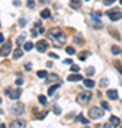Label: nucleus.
<instances>
[{
  "instance_id": "f257e3e1",
  "label": "nucleus",
  "mask_w": 122,
  "mask_h": 128,
  "mask_svg": "<svg viewBox=\"0 0 122 128\" xmlns=\"http://www.w3.org/2000/svg\"><path fill=\"white\" fill-rule=\"evenodd\" d=\"M88 115H90L91 119H99V118H102V115H104V110L98 108V107H92L88 111Z\"/></svg>"
},
{
  "instance_id": "f03ea898",
  "label": "nucleus",
  "mask_w": 122,
  "mask_h": 128,
  "mask_svg": "<svg viewBox=\"0 0 122 128\" xmlns=\"http://www.w3.org/2000/svg\"><path fill=\"white\" fill-rule=\"evenodd\" d=\"M91 100V93L90 91H85V93H80L78 95H77V102L78 104H81V105H84V104H87V102Z\"/></svg>"
},
{
  "instance_id": "7ed1b4c3",
  "label": "nucleus",
  "mask_w": 122,
  "mask_h": 128,
  "mask_svg": "<svg viewBox=\"0 0 122 128\" xmlns=\"http://www.w3.org/2000/svg\"><path fill=\"white\" fill-rule=\"evenodd\" d=\"M108 17L112 20V21H116V20H119V19H122V11L119 10V9H114V10H109L108 13Z\"/></svg>"
},
{
  "instance_id": "20e7f679",
  "label": "nucleus",
  "mask_w": 122,
  "mask_h": 128,
  "mask_svg": "<svg viewBox=\"0 0 122 128\" xmlns=\"http://www.w3.org/2000/svg\"><path fill=\"white\" fill-rule=\"evenodd\" d=\"M6 94H7L11 100H19L20 95H21V90H20V88H14V90L6 88Z\"/></svg>"
},
{
  "instance_id": "39448f33",
  "label": "nucleus",
  "mask_w": 122,
  "mask_h": 128,
  "mask_svg": "<svg viewBox=\"0 0 122 128\" xmlns=\"http://www.w3.org/2000/svg\"><path fill=\"white\" fill-rule=\"evenodd\" d=\"M10 53H11V43L7 41V43L3 44V47H0V56H1V57H6Z\"/></svg>"
},
{
  "instance_id": "423d86ee",
  "label": "nucleus",
  "mask_w": 122,
  "mask_h": 128,
  "mask_svg": "<svg viewBox=\"0 0 122 128\" xmlns=\"http://www.w3.org/2000/svg\"><path fill=\"white\" fill-rule=\"evenodd\" d=\"M11 112H13V115H21V114L24 112V105L20 104V102L13 104V107H11Z\"/></svg>"
},
{
  "instance_id": "0eeeda50",
  "label": "nucleus",
  "mask_w": 122,
  "mask_h": 128,
  "mask_svg": "<svg viewBox=\"0 0 122 128\" xmlns=\"http://www.w3.org/2000/svg\"><path fill=\"white\" fill-rule=\"evenodd\" d=\"M47 41L46 40H40V41H37V44H36V49L38 50V53H46V50H47Z\"/></svg>"
},
{
  "instance_id": "6e6552de",
  "label": "nucleus",
  "mask_w": 122,
  "mask_h": 128,
  "mask_svg": "<svg viewBox=\"0 0 122 128\" xmlns=\"http://www.w3.org/2000/svg\"><path fill=\"white\" fill-rule=\"evenodd\" d=\"M61 33H63V31H61V29H58V27H53V29H50V30H48V36L51 37V39L58 37Z\"/></svg>"
},
{
  "instance_id": "1a4fd4ad",
  "label": "nucleus",
  "mask_w": 122,
  "mask_h": 128,
  "mask_svg": "<svg viewBox=\"0 0 122 128\" xmlns=\"http://www.w3.org/2000/svg\"><path fill=\"white\" fill-rule=\"evenodd\" d=\"M10 127L11 128H23V127H26V121H23V119H14L10 124Z\"/></svg>"
},
{
  "instance_id": "9d476101",
  "label": "nucleus",
  "mask_w": 122,
  "mask_h": 128,
  "mask_svg": "<svg viewBox=\"0 0 122 128\" xmlns=\"http://www.w3.org/2000/svg\"><path fill=\"white\" fill-rule=\"evenodd\" d=\"M109 124L112 127H119L121 125V119L118 118V117H115V115H111L109 117Z\"/></svg>"
},
{
  "instance_id": "9b49d317",
  "label": "nucleus",
  "mask_w": 122,
  "mask_h": 128,
  "mask_svg": "<svg viewBox=\"0 0 122 128\" xmlns=\"http://www.w3.org/2000/svg\"><path fill=\"white\" fill-rule=\"evenodd\" d=\"M106 97H108L109 100H116V98H118V91H116V90H108V91H106Z\"/></svg>"
},
{
  "instance_id": "f8f14e48",
  "label": "nucleus",
  "mask_w": 122,
  "mask_h": 128,
  "mask_svg": "<svg viewBox=\"0 0 122 128\" xmlns=\"http://www.w3.org/2000/svg\"><path fill=\"white\" fill-rule=\"evenodd\" d=\"M68 81H81L82 80V76H80L78 73H74V74H71V76H68V78H67Z\"/></svg>"
},
{
  "instance_id": "ddd939ff",
  "label": "nucleus",
  "mask_w": 122,
  "mask_h": 128,
  "mask_svg": "<svg viewBox=\"0 0 122 128\" xmlns=\"http://www.w3.org/2000/svg\"><path fill=\"white\" fill-rule=\"evenodd\" d=\"M54 40H56V43H57L58 46H61V44H64V43H65V40H67V39H65V36H64V34L61 33L60 36H58V37H56Z\"/></svg>"
},
{
  "instance_id": "4468645a",
  "label": "nucleus",
  "mask_w": 122,
  "mask_h": 128,
  "mask_svg": "<svg viewBox=\"0 0 122 128\" xmlns=\"http://www.w3.org/2000/svg\"><path fill=\"white\" fill-rule=\"evenodd\" d=\"M84 85H85L87 88H94V87H95V81H92L90 78H85V80H84Z\"/></svg>"
},
{
  "instance_id": "2eb2a0df",
  "label": "nucleus",
  "mask_w": 122,
  "mask_h": 128,
  "mask_svg": "<svg viewBox=\"0 0 122 128\" xmlns=\"http://www.w3.org/2000/svg\"><path fill=\"white\" fill-rule=\"evenodd\" d=\"M21 56H23V50L17 47L16 50H14V53H13V59H14V60H19Z\"/></svg>"
},
{
  "instance_id": "dca6fc26",
  "label": "nucleus",
  "mask_w": 122,
  "mask_h": 128,
  "mask_svg": "<svg viewBox=\"0 0 122 128\" xmlns=\"http://www.w3.org/2000/svg\"><path fill=\"white\" fill-rule=\"evenodd\" d=\"M70 6H71L73 9H80L81 7V0H71Z\"/></svg>"
},
{
  "instance_id": "f3484780",
  "label": "nucleus",
  "mask_w": 122,
  "mask_h": 128,
  "mask_svg": "<svg viewBox=\"0 0 122 128\" xmlns=\"http://www.w3.org/2000/svg\"><path fill=\"white\" fill-rule=\"evenodd\" d=\"M24 39H26V34H20V36H17V40H16V43H17V46L20 47L21 44H23V41H24Z\"/></svg>"
},
{
  "instance_id": "a211bd4d",
  "label": "nucleus",
  "mask_w": 122,
  "mask_h": 128,
  "mask_svg": "<svg viewBox=\"0 0 122 128\" xmlns=\"http://www.w3.org/2000/svg\"><path fill=\"white\" fill-rule=\"evenodd\" d=\"M87 57H90V51H82V53L78 54V59L82 60V61H84V60H87Z\"/></svg>"
},
{
  "instance_id": "6ab92c4d",
  "label": "nucleus",
  "mask_w": 122,
  "mask_h": 128,
  "mask_svg": "<svg viewBox=\"0 0 122 128\" xmlns=\"http://www.w3.org/2000/svg\"><path fill=\"white\" fill-rule=\"evenodd\" d=\"M50 13H51V11H50L48 9H44V10H41L40 16L43 17V19H48V17H50Z\"/></svg>"
},
{
  "instance_id": "aec40b11",
  "label": "nucleus",
  "mask_w": 122,
  "mask_h": 128,
  "mask_svg": "<svg viewBox=\"0 0 122 128\" xmlns=\"http://www.w3.org/2000/svg\"><path fill=\"white\" fill-rule=\"evenodd\" d=\"M77 121H80V122L85 124V125H88V124H90V119L85 118V117H82V115H78V117H77Z\"/></svg>"
},
{
  "instance_id": "412c9836",
  "label": "nucleus",
  "mask_w": 122,
  "mask_h": 128,
  "mask_svg": "<svg viewBox=\"0 0 122 128\" xmlns=\"http://www.w3.org/2000/svg\"><path fill=\"white\" fill-rule=\"evenodd\" d=\"M58 88H60V84H56V85H51L48 88V95H53L54 94V91H57Z\"/></svg>"
},
{
  "instance_id": "4be33fe9",
  "label": "nucleus",
  "mask_w": 122,
  "mask_h": 128,
  "mask_svg": "<svg viewBox=\"0 0 122 128\" xmlns=\"http://www.w3.org/2000/svg\"><path fill=\"white\" fill-rule=\"evenodd\" d=\"M33 49H34V44H33L31 41L24 43V51H30V50H33Z\"/></svg>"
},
{
  "instance_id": "5701e85b",
  "label": "nucleus",
  "mask_w": 122,
  "mask_h": 128,
  "mask_svg": "<svg viewBox=\"0 0 122 128\" xmlns=\"http://www.w3.org/2000/svg\"><path fill=\"white\" fill-rule=\"evenodd\" d=\"M37 76L40 77V78H46V77L48 76V73L46 70H40V71H37Z\"/></svg>"
},
{
  "instance_id": "b1692460",
  "label": "nucleus",
  "mask_w": 122,
  "mask_h": 128,
  "mask_svg": "<svg viewBox=\"0 0 122 128\" xmlns=\"http://www.w3.org/2000/svg\"><path fill=\"white\" fill-rule=\"evenodd\" d=\"M111 51H112V54L116 56V54H119V53H121V49H119L118 46H112V47H111Z\"/></svg>"
},
{
  "instance_id": "393cba45",
  "label": "nucleus",
  "mask_w": 122,
  "mask_h": 128,
  "mask_svg": "<svg viewBox=\"0 0 122 128\" xmlns=\"http://www.w3.org/2000/svg\"><path fill=\"white\" fill-rule=\"evenodd\" d=\"M47 78H48V81H58V76H56V74H50V76H47Z\"/></svg>"
},
{
  "instance_id": "a878e982",
  "label": "nucleus",
  "mask_w": 122,
  "mask_h": 128,
  "mask_svg": "<svg viewBox=\"0 0 122 128\" xmlns=\"http://www.w3.org/2000/svg\"><path fill=\"white\" fill-rule=\"evenodd\" d=\"M27 7L28 9H34L36 7V1H34V0H27Z\"/></svg>"
},
{
  "instance_id": "bb28decb",
  "label": "nucleus",
  "mask_w": 122,
  "mask_h": 128,
  "mask_svg": "<svg viewBox=\"0 0 122 128\" xmlns=\"http://www.w3.org/2000/svg\"><path fill=\"white\" fill-rule=\"evenodd\" d=\"M38 101H40V104L46 105V104H47V98H46L44 95H38Z\"/></svg>"
},
{
  "instance_id": "cd10ccee",
  "label": "nucleus",
  "mask_w": 122,
  "mask_h": 128,
  "mask_svg": "<svg viewBox=\"0 0 122 128\" xmlns=\"http://www.w3.org/2000/svg\"><path fill=\"white\" fill-rule=\"evenodd\" d=\"M101 107L104 108V110H106V111H109V104L106 101H101Z\"/></svg>"
},
{
  "instance_id": "c85d7f7f",
  "label": "nucleus",
  "mask_w": 122,
  "mask_h": 128,
  "mask_svg": "<svg viewBox=\"0 0 122 128\" xmlns=\"http://www.w3.org/2000/svg\"><path fill=\"white\" fill-rule=\"evenodd\" d=\"M87 74H88V76H94V74H95L94 67H88V68H87Z\"/></svg>"
},
{
  "instance_id": "c756f323",
  "label": "nucleus",
  "mask_w": 122,
  "mask_h": 128,
  "mask_svg": "<svg viewBox=\"0 0 122 128\" xmlns=\"http://www.w3.org/2000/svg\"><path fill=\"white\" fill-rule=\"evenodd\" d=\"M65 51H67V54H75V49L74 47H67Z\"/></svg>"
},
{
  "instance_id": "7c9ffc66",
  "label": "nucleus",
  "mask_w": 122,
  "mask_h": 128,
  "mask_svg": "<svg viewBox=\"0 0 122 128\" xmlns=\"http://www.w3.org/2000/svg\"><path fill=\"white\" fill-rule=\"evenodd\" d=\"M74 41L75 43H82L84 41V39H82L81 36H75V37H74Z\"/></svg>"
},
{
  "instance_id": "2f4dec72",
  "label": "nucleus",
  "mask_w": 122,
  "mask_h": 128,
  "mask_svg": "<svg viewBox=\"0 0 122 128\" xmlns=\"http://www.w3.org/2000/svg\"><path fill=\"white\" fill-rule=\"evenodd\" d=\"M53 110H54V114H61V108H60V107H58V105H54V108H53Z\"/></svg>"
},
{
  "instance_id": "473e14b6",
  "label": "nucleus",
  "mask_w": 122,
  "mask_h": 128,
  "mask_svg": "<svg viewBox=\"0 0 122 128\" xmlns=\"http://www.w3.org/2000/svg\"><path fill=\"white\" fill-rule=\"evenodd\" d=\"M19 26H20V27H24L26 26V19H19Z\"/></svg>"
},
{
  "instance_id": "72a5a7b5",
  "label": "nucleus",
  "mask_w": 122,
  "mask_h": 128,
  "mask_svg": "<svg viewBox=\"0 0 122 128\" xmlns=\"http://www.w3.org/2000/svg\"><path fill=\"white\" fill-rule=\"evenodd\" d=\"M115 0H104V4L105 6H111V4H114Z\"/></svg>"
},
{
  "instance_id": "f704fd0d",
  "label": "nucleus",
  "mask_w": 122,
  "mask_h": 128,
  "mask_svg": "<svg viewBox=\"0 0 122 128\" xmlns=\"http://www.w3.org/2000/svg\"><path fill=\"white\" fill-rule=\"evenodd\" d=\"M71 71H73V73H78V71H80V67H78V66H71Z\"/></svg>"
},
{
  "instance_id": "c9c22d12",
  "label": "nucleus",
  "mask_w": 122,
  "mask_h": 128,
  "mask_svg": "<svg viewBox=\"0 0 122 128\" xmlns=\"http://www.w3.org/2000/svg\"><path fill=\"white\" fill-rule=\"evenodd\" d=\"M23 84V78L21 77H17V80H16V85H21Z\"/></svg>"
},
{
  "instance_id": "e433bc0d",
  "label": "nucleus",
  "mask_w": 122,
  "mask_h": 128,
  "mask_svg": "<svg viewBox=\"0 0 122 128\" xmlns=\"http://www.w3.org/2000/svg\"><path fill=\"white\" fill-rule=\"evenodd\" d=\"M115 66H116V68H118V71H119V73L122 74V66H119V63H118V61L115 63Z\"/></svg>"
},
{
  "instance_id": "4c0bfd02",
  "label": "nucleus",
  "mask_w": 122,
  "mask_h": 128,
  "mask_svg": "<svg viewBox=\"0 0 122 128\" xmlns=\"http://www.w3.org/2000/svg\"><path fill=\"white\" fill-rule=\"evenodd\" d=\"M106 83H108V80H106V78H102V80H101V85H102V87H105Z\"/></svg>"
},
{
  "instance_id": "58836bf2",
  "label": "nucleus",
  "mask_w": 122,
  "mask_h": 128,
  "mask_svg": "<svg viewBox=\"0 0 122 128\" xmlns=\"http://www.w3.org/2000/svg\"><path fill=\"white\" fill-rule=\"evenodd\" d=\"M48 56H50V57H51V59H58V56H57V54H56V53H53V51L50 53Z\"/></svg>"
},
{
  "instance_id": "ea45409f",
  "label": "nucleus",
  "mask_w": 122,
  "mask_h": 128,
  "mask_svg": "<svg viewBox=\"0 0 122 128\" xmlns=\"http://www.w3.org/2000/svg\"><path fill=\"white\" fill-rule=\"evenodd\" d=\"M34 27H36V29L38 30V29L41 27V23H40V21H36V24H34Z\"/></svg>"
},
{
  "instance_id": "a19ab883",
  "label": "nucleus",
  "mask_w": 122,
  "mask_h": 128,
  "mask_svg": "<svg viewBox=\"0 0 122 128\" xmlns=\"http://www.w3.org/2000/svg\"><path fill=\"white\" fill-rule=\"evenodd\" d=\"M24 67L27 68L28 71H30V70H31V64H28V63H26V64H24Z\"/></svg>"
},
{
  "instance_id": "79ce46f5",
  "label": "nucleus",
  "mask_w": 122,
  "mask_h": 128,
  "mask_svg": "<svg viewBox=\"0 0 122 128\" xmlns=\"http://www.w3.org/2000/svg\"><path fill=\"white\" fill-rule=\"evenodd\" d=\"M71 63H73V61H71V59H67L64 61V64H71Z\"/></svg>"
},
{
  "instance_id": "37998d69",
  "label": "nucleus",
  "mask_w": 122,
  "mask_h": 128,
  "mask_svg": "<svg viewBox=\"0 0 122 128\" xmlns=\"http://www.w3.org/2000/svg\"><path fill=\"white\" fill-rule=\"evenodd\" d=\"M31 36L33 37H37V31H36V30H31Z\"/></svg>"
},
{
  "instance_id": "c03bdc74",
  "label": "nucleus",
  "mask_w": 122,
  "mask_h": 128,
  "mask_svg": "<svg viewBox=\"0 0 122 128\" xmlns=\"http://www.w3.org/2000/svg\"><path fill=\"white\" fill-rule=\"evenodd\" d=\"M13 4H14V6H20V1H19V0H14Z\"/></svg>"
},
{
  "instance_id": "a18cd8bd",
  "label": "nucleus",
  "mask_w": 122,
  "mask_h": 128,
  "mask_svg": "<svg viewBox=\"0 0 122 128\" xmlns=\"http://www.w3.org/2000/svg\"><path fill=\"white\" fill-rule=\"evenodd\" d=\"M4 41V37H3V34L0 33V43H3Z\"/></svg>"
},
{
  "instance_id": "49530a36",
  "label": "nucleus",
  "mask_w": 122,
  "mask_h": 128,
  "mask_svg": "<svg viewBox=\"0 0 122 128\" xmlns=\"http://www.w3.org/2000/svg\"><path fill=\"white\" fill-rule=\"evenodd\" d=\"M0 114H3V110H1V108H0Z\"/></svg>"
},
{
  "instance_id": "de8ad7c7",
  "label": "nucleus",
  "mask_w": 122,
  "mask_h": 128,
  "mask_svg": "<svg viewBox=\"0 0 122 128\" xmlns=\"http://www.w3.org/2000/svg\"><path fill=\"white\" fill-rule=\"evenodd\" d=\"M119 3H121V4H122V0H119Z\"/></svg>"
},
{
  "instance_id": "09e8293b",
  "label": "nucleus",
  "mask_w": 122,
  "mask_h": 128,
  "mask_svg": "<svg viewBox=\"0 0 122 128\" xmlns=\"http://www.w3.org/2000/svg\"><path fill=\"white\" fill-rule=\"evenodd\" d=\"M0 104H1V98H0Z\"/></svg>"
},
{
  "instance_id": "8fccbe9b",
  "label": "nucleus",
  "mask_w": 122,
  "mask_h": 128,
  "mask_svg": "<svg viewBox=\"0 0 122 128\" xmlns=\"http://www.w3.org/2000/svg\"><path fill=\"white\" fill-rule=\"evenodd\" d=\"M121 53H122V50H121Z\"/></svg>"
},
{
  "instance_id": "3c124183",
  "label": "nucleus",
  "mask_w": 122,
  "mask_h": 128,
  "mask_svg": "<svg viewBox=\"0 0 122 128\" xmlns=\"http://www.w3.org/2000/svg\"><path fill=\"white\" fill-rule=\"evenodd\" d=\"M85 1H87V0H85Z\"/></svg>"
}]
</instances>
